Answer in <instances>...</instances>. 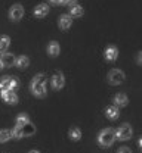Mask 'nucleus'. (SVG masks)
Listing matches in <instances>:
<instances>
[{
    "mask_svg": "<svg viewBox=\"0 0 142 153\" xmlns=\"http://www.w3.org/2000/svg\"><path fill=\"white\" fill-rule=\"evenodd\" d=\"M3 66H2V53H0V69H2Z\"/></svg>",
    "mask_w": 142,
    "mask_h": 153,
    "instance_id": "obj_27",
    "label": "nucleus"
},
{
    "mask_svg": "<svg viewBox=\"0 0 142 153\" xmlns=\"http://www.w3.org/2000/svg\"><path fill=\"white\" fill-rule=\"evenodd\" d=\"M2 97L6 103H11V105H15L18 103V96L15 94V91L12 90H8V91H2Z\"/></svg>",
    "mask_w": 142,
    "mask_h": 153,
    "instance_id": "obj_9",
    "label": "nucleus"
},
{
    "mask_svg": "<svg viewBox=\"0 0 142 153\" xmlns=\"http://www.w3.org/2000/svg\"><path fill=\"white\" fill-rule=\"evenodd\" d=\"M47 53H49L52 57L58 56V55H59V44H58L56 41L49 43V46H47Z\"/></svg>",
    "mask_w": 142,
    "mask_h": 153,
    "instance_id": "obj_14",
    "label": "nucleus"
},
{
    "mask_svg": "<svg viewBox=\"0 0 142 153\" xmlns=\"http://www.w3.org/2000/svg\"><path fill=\"white\" fill-rule=\"evenodd\" d=\"M142 60H141V53H138V63H141Z\"/></svg>",
    "mask_w": 142,
    "mask_h": 153,
    "instance_id": "obj_26",
    "label": "nucleus"
},
{
    "mask_svg": "<svg viewBox=\"0 0 142 153\" xmlns=\"http://www.w3.org/2000/svg\"><path fill=\"white\" fill-rule=\"evenodd\" d=\"M27 122H30V121H28V116H27V115H25V114L18 115V118H17V125H18V127L24 125V124H27Z\"/></svg>",
    "mask_w": 142,
    "mask_h": 153,
    "instance_id": "obj_22",
    "label": "nucleus"
},
{
    "mask_svg": "<svg viewBox=\"0 0 142 153\" xmlns=\"http://www.w3.org/2000/svg\"><path fill=\"white\" fill-rule=\"evenodd\" d=\"M98 140H99V143L102 146H111L114 143V140H116V131L113 128H107V130L101 131Z\"/></svg>",
    "mask_w": 142,
    "mask_h": 153,
    "instance_id": "obj_3",
    "label": "nucleus"
},
{
    "mask_svg": "<svg viewBox=\"0 0 142 153\" xmlns=\"http://www.w3.org/2000/svg\"><path fill=\"white\" fill-rule=\"evenodd\" d=\"M71 24H73V18L70 15H62L59 18V27L62 30H68L71 27Z\"/></svg>",
    "mask_w": 142,
    "mask_h": 153,
    "instance_id": "obj_13",
    "label": "nucleus"
},
{
    "mask_svg": "<svg viewBox=\"0 0 142 153\" xmlns=\"http://www.w3.org/2000/svg\"><path fill=\"white\" fill-rule=\"evenodd\" d=\"M117 56H119V50H117V47L111 46V47H108V49L105 50V59H107V60H116Z\"/></svg>",
    "mask_w": 142,
    "mask_h": 153,
    "instance_id": "obj_12",
    "label": "nucleus"
},
{
    "mask_svg": "<svg viewBox=\"0 0 142 153\" xmlns=\"http://www.w3.org/2000/svg\"><path fill=\"white\" fill-rule=\"evenodd\" d=\"M64 84H65V78L62 75L61 72H56L53 78H52V85H53V88H56V90H61L62 87H64Z\"/></svg>",
    "mask_w": 142,
    "mask_h": 153,
    "instance_id": "obj_10",
    "label": "nucleus"
},
{
    "mask_svg": "<svg viewBox=\"0 0 142 153\" xmlns=\"http://www.w3.org/2000/svg\"><path fill=\"white\" fill-rule=\"evenodd\" d=\"M105 115H107L110 119H116V118L119 116V109H117L116 106H110V108L105 109Z\"/></svg>",
    "mask_w": 142,
    "mask_h": 153,
    "instance_id": "obj_17",
    "label": "nucleus"
},
{
    "mask_svg": "<svg viewBox=\"0 0 142 153\" xmlns=\"http://www.w3.org/2000/svg\"><path fill=\"white\" fill-rule=\"evenodd\" d=\"M15 60H17V57H15L14 53H5V55H2V66H3V68L14 66Z\"/></svg>",
    "mask_w": 142,
    "mask_h": 153,
    "instance_id": "obj_8",
    "label": "nucleus"
},
{
    "mask_svg": "<svg viewBox=\"0 0 142 153\" xmlns=\"http://www.w3.org/2000/svg\"><path fill=\"white\" fill-rule=\"evenodd\" d=\"M127 96L123 94V93H119V94H116L114 97V103H116V106H126L127 105Z\"/></svg>",
    "mask_w": 142,
    "mask_h": 153,
    "instance_id": "obj_15",
    "label": "nucleus"
},
{
    "mask_svg": "<svg viewBox=\"0 0 142 153\" xmlns=\"http://www.w3.org/2000/svg\"><path fill=\"white\" fill-rule=\"evenodd\" d=\"M76 1H77V0H61V3H65V4H71V6H73Z\"/></svg>",
    "mask_w": 142,
    "mask_h": 153,
    "instance_id": "obj_24",
    "label": "nucleus"
},
{
    "mask_svg": "<svg viewBox=\"0 0 142 153\" xmlns=\"http://www.w3.org/2000/svg\"><path fill=\"white\" fill-rule=\"evenodd\" d=\"M70 138L74 140V141H77V140L81 138V131L77 128V127H73V128L70 130Z\"/></svg>",
    "mask_w": 142,
    "mask_h": 153,
    "instance_id": "obj_20",
    "label": "nucleus"
},
{
    "mask_svg": "<svg viewBox=\"0 0 142 153\" xmlns=\"http://www.w3.org/2000/svg\"><path fill=\"white\" fill-rule=\"evenodd\" d=\"M31 91L37 97H44L46 94V75L44 74H39L34 76V79L31 81Z\"/></svg>",
    "mask_w": 142,
    "mask_h": 153,
    "instance_id": "obj_1",
    "label": "nucleus"
},
{
    "mask_svg": "<svg viewBox=\"0 0 142 153\" xmlns=\"http://www.w3.org/2000/svg\"><path fill=\"white\" fill-rule=\"evenodd\" d=\"M123 79H124V72L123 71H120V69H111L110 71V74H108V82L110 84L117 85V84L123 82Z\"/></svg>",
    "mask_w": 142,
    "mask_h": 153,
    "instance_id": "obj_5",
    "label": "nucleus"
},
{
    "mask_svg": "<svg viewBox=\"0 0 142 153\" xmlns=\"http://www.w3.org/2000/svg\"><path fill=\"white\" fill-rule=\"evenodd\" d=\"M15 65L21 68V69H24V68H27L28 65H30V59L27 56H20L17 57V60H15Z\"/></svg>",
    "mask_w": 142,
    "mask_h": 153,
    "instance_id": "obj_16",
    "label": "nucleus"
},
{
    "mask_svg": "<svg viewBox=\"0 0 142 153\" xmlns=\"http://www.w3.org/2000/svg\"><path fill=\"white\" fill-rule=\"evenodd\" d=\"M36 133V127L31 124V122H27V124H24V125H21V127H15L11 134L15 137V138H21V137H30V135H33V134Z\"/></svg>",
    "mask_w": 142,
    "mask_h": 153,
    "instance_id": "obj_2",
    "label": "nucleus"
},
{
    "mask_svg": "<svg viewBox=\"0 0 142 153\" xmlns=\"http://www.w3.org/2000/svg\"><path fill=\"white\" fill-rule=\"evenodd\" d=\"M132 137V127L130 125H127V124H124L122 125L117 131H116V138H119V140H129Z\"/></svg>",
    "mask_w": 142,
    "mask_h": 153,
    "instance_id": "obj_6",
    "label": "nucleus"
},
{
    "mask_svg": "<svg viewBox=\"0 0 142 153\" xmlns=\"http://www.w3.org/2000/svg\"><path fill=\"white\" fill-rule=\"evenodd\" d=\"M83 15V7L79 4H73L71 6V10H70V16H81Z\"/></svg>",
    "mask_w": 142,
    "mask_h": 153,
    "instance_id": "obj_18",
    "label": "nucleus"
},
{
    "mask_svg": "<svg viewBox=\"0 0 142 153\" xmlns=\"http://www.w3.org/2000/svg\"><path fill=\"white\" fill-rule=\"evenodd\" d=\"M24 16V7L21 4H14L9 10V18L12 21H20Z\"/></svg>",
    "mask_w": 142,
    "mask_h": 153,
    "instance_id": "obj_7",
    "label": "nucleus"
},
{
    "mask_svg": "<svg viewBox=\"0 0 142 153\" xmlns=\"http://www.w3.org/2000/svg\"><path fill=\"white\" fill-rule=\"evenodd\" d=\"M11 137H12V134L9 130H0V143H6Z\"/></svg>",
    "mask_w": 142,
    "mask_h": 153,
    "instance_id": "obj_21",
    "label": "nucleus"
},
{
    "mask_svg": "<svg viewBox=\"0 0 142 153\" xmlns=\"http://www.w3.org/2000/svg\"><path fill=\"white\" fill-rule=\"evenodd\" d=\"M50 1H52L53 4H59V3H61V0H50Z\"/></svg>",
    "mask_w": 142,
    "mask_h": 153,
    "instance_id": "obj_25",
    "label": "nucleus"
},
{
    "mask_svg": "<svg viewBox=\"0 0 142 153\" xmlns=\"http://www.w3.org/2000/svg\"><path fill=\"white\" fill-rule=\"evenodd\" d=\"M117 153H132V150H130L129 147H120V150Z\"/></svg>",
    "mask_w": 142,
    "mask_h": 153,
    "instance_id": "obj_23",
    "label": "nucleus"
},
{
    "mask_svg": "<svg viewBox=\"0 0 142 153\" xmlns=\"http://www.w3.org/2000/svg\"><path fill=\"white\" fill-rule=\"evenodd\" d=\"M20 85L18 79L17 78H12V76H3L0 79V90L2 91H8V90H17V87Z\"/></svg>",
    "mask_w": 142,
    "mask_h": 153,
    "instance_id": "obj_4",
    "label": "nucleus"
},
{
    "mask_svg": "<svg viewBox=\"0 0 142 153\" xmlns=\"http://www.w3.org/2000/svg\"><path fill=\"white\" fill-rule=\"evenodd\" d=\"M30 153H39V152L37 150H33V152H30Z\"/></svg>",
    "mask_w": 142,
    "mask_h": 153,
    "instance_id": "obj_28",
    "label": "nucleus"
},
{
    "mask_svg": "<svg viewBox=\"0 0 142 153\" xmlns=\"http://www.w3.org/2000/svg\"><path fill=\"white\" fill-rule=\"evenodd\" d=\"M9 44H11V38L8 36H2L0 37V52H5L9 47Z\"/></svg>",
    "mask_w": 142,
    "mask_h": 153,
    "instance_id": "obj_19",
    "label": "nucleus"
},
{
    "mask_svg": "<svg viewBox=\"0 0 142 153\" xmlns=\"http://www.w3.org/2000/svg\"><path fill=\"white\" fill-rule=\"evenodd\" d=\"M47 12H49V6H47V4H44V3L39 4V6L34 9V15H36L37 18H43V16H46V15H47Z\"/></svg>",
    "mask_w": 142,
    "mask_h": 153,
    "instance_id": "obj_11",
    "label": "nucleus"
}]
</instances>
